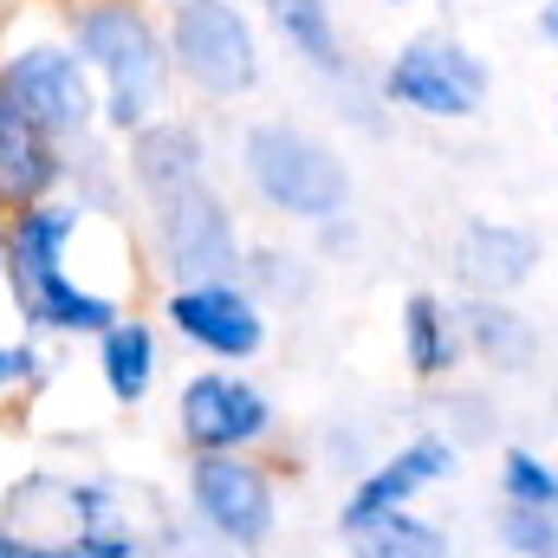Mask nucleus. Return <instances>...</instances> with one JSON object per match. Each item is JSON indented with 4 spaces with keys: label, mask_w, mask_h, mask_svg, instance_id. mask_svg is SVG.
<instances>
[{
    "label": "nucleus",
    "mask_w": 558,
    "mask_h": 558,
    "mask_svg": "<svg viewBox=\"0 0 558 558\" xmlns=\"http://www.w3.org/2000/svg\"><path fill=\"white\" fill-rule=\"evenodd\" d=\"M59 33L92 65V78L105 92V131L111 137L131 143L156 118H169L162 98H169L175 59H169V20H156L149 0H85V7H65Z\"/></svg>",
    "instance_id": "1"
},
{
    "label": "nucleus",
    "mask_w": 558,
    "mask_h": 558,
    "mask_svg": "<svg viewBox=\"0 0 558 558\" xmlns=\"http://www.w3.org/2000/svg\"><path fill=\"white\" fill-rule=\"evenodd\" d=\"M0 105H13L59 149H78V143H92V131H105V92H98L92 65L78 59V46L65 33H26V39L7 46Z\"/></svg>",
    "instance_id": "2"
},
{
    "label": "nucleus",
    "mask_w": 558,
    "mask_h": 558,
    "mask_svg": "<svg viewBox=\"0 0 558 558\" xmlns=\"http://www.w3.org/2000/svg\"><path fill=\"white\" fill-rule=\"evenodd\" d=\"M241 175L247 189L274 208V215H292V221H338L351 208V169L331 143L305 124H286V118H260L247 124L241 137Z\"/></svg>",
    "instance_id": "3"
},
{
    "label": "nucleus",
    "mask_w": 558,
    "mask_h": 558,
    "mask_svg": "<svg viewBox=\"0 0 558 558\" xmlns=\"http://www.w3.org/2000/svg\"><path fill=\"white\" fill-rule=\"evenodd\" d=\"M169 20V59L175 78L208 98V105H234L254 98L267 78V52H260V26L247 13V0H182Z\"/></svg>",
    "instance_id": "4"
},
{
    "label": "nucleus",
    "mask_w": 558,
    "mask_h": 558,
    "mask_svg": "<svg viewBox=\"0 0 558 558\" xmlns=\"http://www.w3.org/2000/svg\"><path fill=\"white\" fill-rule=\"evenodd\" d=\"M487 92H494V65L441 26L410 33L390 52V65L377 72V98L422 124H468V118H481Z\"/></svg>",
    "instance_id": "5"
},
{
    "label": "nucleus",
    "mask_w": 558,
    "mask_h": 558,
    "mask_svg": "<svg viewBox=\"0 0 558 558\" xmlns=\"http://www.w3.org/2000/svg\"><path fill=\"white\" fill-rule=\"evenodd\" d=\"M149 254L169 274V286H215V279L247 274V247L234 234V215L208 182L149 202Z\"/></svg>",
    "instance_id": "6"
},
{
    "label": "nucleus",
    "mask_w": 558,
    "mask_h": 558,
    "mask_svg": "<svg viewBox=\"0 0 558 558\" xmlns=\"http://www.w3.org/2000/svg\"><path fill=\"white\" fill-rule=\"evenodd\" d=\"M162 318L182 344L208 351V357H260L267 351V305L241 286V279H215V286H169L162 292Z\"/></svg>",
    "instance_id": "7"
},
{
    "label": "nucleus",
    "mask_w": 558,
    "mask_h": 558,
    "mask_svg": "<svg viewBox=\"0 0 558 558\" xmlns=\"http://www.w3.org/2000/svg\"><path fill=\"white\" fill-rule=\"evenodd\" d=\"M175 422H182V435H189L202 454H241L247 441H260V435L274 428V410H267V397H260L247 377L202 371V377L182 384Z\"/></svg>",
    "instance_id": "8"
},
{
    "label": "nucleus",
    "mask_w": 558,
    "mask_h": 558,
    "mask_svg": "<svg viewBox=\"0 0 558 558\" xmlns=\"http://www.w3.org/2000/svg\"><path fill=\"white\" fill-rule=\"evenodd\" d=\"M195 507L228 546H260L274 533V487L254 461L241 454H202L195 461Z\"/></svg>",
    "instance_id": "9"
},
{
    "label": "nucleus",
    "mask_w": 558,
    "mask_h": 558,
    "mask_svg": "<svg viewBox=\"0 0 558 558\" xmlns=\"http://www.w3.org/2000/svg\"><path fill=\"white\" fill-rule=\"evenodd\" d=\"M539 267V234L513 228V221H468L454 234V279L474 299H507L520 292Z\"/></svg>",
    "instance_id": "10"
},
{
    "label": "nucleus",
    "mask_w": 558,
    "mask_h": 558,
    "mask_svg": "<svg viewBox=\"0 0 558 558\" xmlns=\"http://www.w3.org/2000/svg\"><path fill=\"white\" fill-rule=\"evenodd\" d=\"M124 175L137 182L149 202L195 189V182L208 175V137H202V124H189V118H156L149 131L131 137V149H124Z\"/></svg>",
    "instance_id": "11"
},
{
    "label": "nucleus",
    "mask_w": 558,
    "mask_h": 558,
    "mask_svg": "<svg viewBox=\"0 0 558 558\" xmlns=\"http://www.w3.org/2000/svg\"><path fill=\"white\" fill-rule=\"evenodd\" d=\"M65 175H72V149H59L46 131H33L13 105H0V195H7V208L20 215V208L52 202V189Z\"/></svg>",
    "instance_id": "12"
},
{
    "label": "nucleus",
    "mask_w": 558,
    "mask_h": 558,
    "mask_svg": "<svg viewBox=\"0 0 558 558\" xmlns=\"http://www.w3.org/2000/svg\"><path fill=\"white\" fill-rule=\"evenodd\" d=\"M441 474H454V441H448V435H416L410 448H397L384 468H371V474L357 481V494L344 500V526L377 520V513H397L410 494L435 487Z\"/></svg>",
    "instance_id": "13"
},
{
    "label": "nucleus",
    "mask_w": 558,
    "mask_h": 558,
    "mask_svg": "<svg viewBox=\"0 0 558 558\" xmlns=\"http://www.w3.org/2000/svg\"><path fill=\"white\" fill-rule=\"evenodd\" d=\"M260 7H267V26L286 39V52H299L318 78H338V85H351V78H357V65H351V52H344V33H338L331 0H260Z\"/></svg>",
    "instance_id": "14"
},
{
    "label": "nucleus",
    "mask_w": 558,
    "mask_h": 558,
    "mask_svg": "<svg viewBox=\"0 0 558 558\" xmlns=\"http://www.w3.org/2000/svg\"><path fill=\"white\" fill-rule=\"evenodd\" d=\"M461 344H468L461 312L441 305V292H410L403 299V357H410V371H416L422 384L441 377V371H454Z\"/></svg>",
    "instance_id": "15"
},
{
    "label": "nucleus",
    "mask_w": 558,
    "mask_h": 558,
    "mask_svg": "<svg viewBox=\"0 0 558 558\" xmlns=\"http://www.w3.org/2000/svg\"><path fill=\"white\" fill-rule=\"evenodd\" d=\"M461 331H468V344H474L494 371H526V364H533V351H539L533 325H526L507 299H468Z\"/></svg>",
    "instance_id": "16"
},
{
    "label": "nucleus",
    "mask_w": 558,
    "mask_h": 558,
    "mask_svg": "<svg viewBox=\"0 0 558 558\" xmlns=\"http://www.w3.org/2000/svg\"><path fill=\"white\" fill-rule=\"evenodd\" d=\"M344 546H351V558H448V533L397 507V513L344 526Z\"/></svg>",
    "instance_id": "17"
},
{
    "label": "nucleus",
    "mask_w": 558,
    "mask_h": 558,
    "mask_svg": "<svg viewBox=\"0 0 558 558\" xmlns=\"http://www.w3.org/2000/svg\"><path fill=\"white\" fill-rule=\"evenodd\" d=\"M98 357H105V390L118 403H143L149 384H156V331L143 318H124L98 338Z\"/></svg>",
    "instance_id": "18"
},
{
    "label": "nucleus",
    "mask_w": 558,
    "mask_h": 558,
    "mask_svg": "<svg viewBox=\"0 0 558 558\" xmlns=\"http://www.w3.org/2000/svg\"><path fill=\"white\" fill-rule=\"evenodd\" d=\"M500 546L520 558H558V507H513L500 513Z\"/></svg>",
    "instance_id": "19"
},
{
    "label": "nucleus",
    "mask_w": 558,
    "mask_h": 558,
    "mask_svg": "<svg viewBox=\"0 0 558 558\" xmlns=\"http://www.w3.org/2000/svg\"><path fill=\"white\" fill-rule=\"evenodd\" d=\"M241 286L267 305V299H299V292H305V274H299V260H292V254H279V247H254Z\"/></svg>",
    "instance_id": "20"
},
{
    "label": "nucleus",
    "mask_w": 558,
    "mask_h": 558,
    "mask_svg": "<svg viewBox=\"0 0 558 558\" xmlns=\"http://www.w3.org/2000/svg\"><path fill=\"white\" fill-rule=\"evenodd\" d=\"M507 500L513 507H558V468L526 448H507Z\"/></svg>",
    "instance_id": "21"
},
{
    "label": "nucleus",
    "mask_w": 558,
    "mask_h": 558,
    "mask_svg": "<svg viewBox=\"0 0 558 558\" xmlns=\"http://www.w3.org/2000/svg\"><path fill=\"white\" fill-rule=\"evenodd\" d=\"M33 377H39V344H20V338H13V344L0 351V384L20 390V384H33Z\"/></svg>",
    "instance_id": "22"
},
{
    "label": "nucleus",
    "mask_w": 558,
    "mask_h": 558,
    "mask_svg": "<svg viewBox=\"0 0 558 558\" xmlns=\"http://www.w3.org/2000/svg\"><path fill=\"white\" fill-rule=\"evenodd\" d=\"M0 558H85L78 546H52V553H39V546H20L13 533H7V546H0Z\"/></svg>",
    "instance_id": "23"
},
{
    "label": "nucleus",
    "mask_w": 558,
    "mask_h": 558,
    "mask_svg": "<svg viewBox=\"0 0 558 558\" xmlns=\"http://www.w3.org/2000/svg\"><path fill=\"white\" fill-rule=\"evenodd\" d=\"M533 33L558 52V0H539V7H533Z\"/></svg>",
    "instance_id": "24"
},
{
    "label": "nucleus",
    "mask_w": 558,
    "mask_h": 558,
    "mask_svg": "<svg viewBox=\"0 0 558 558\" xmlns=\"http://www.w3.org/2000/svg\"><path fill=\"white\" fill-rule=\"evenodd\" d=\"M318 241H325V247H351V241H357V228H351V215H338V221H325V228H318Z\"/></svg>",
    "instance_id": "25"
},
{
    "label": "nucleus",
    "mask_w": 558,
    "mask_h": 558,
    "mask_svg": "<svg viewBox=\"0 0 558 558\" xmlns=\"http://www.w3.org/2000/svg\"><path fill=\"white\" fill-rule=\"evenodd\" d=\"M149 7H162V13H175V7H182V0H149Z\"/></svg>",
    "instance_id": "26"
},
{
    "label": "nucleus",
    "mask_w": 558,
    "mask_h": 558,
    "mask_svg": "<svg viewBox=\"0 0 558 558\" xmlns=\"http://www.w3.org/2000/svg\"><path fill=\"white\" fill-rule=\"evenodd\" d=\"M46 7H59V13H65V7H85V0H46Z\"/></svg>",
    "instance_id": "27"
},
{
    "label": "nucleus",
    "mask_w": 558,
    "mask_h": 558,
    "mask_svg": "<svg viewBox=\"0 0 558 558\" xmlns=\"http://www.w3.org/2000/svg\"><path fill=\"white\" fill-rule=\"evenodd\" d=\"M494 7H533V0H494Z\"/></svg>",
    "instance_id": "28"
},
{
    "label": "nucleus",
    "mask_w": 558,
    "mask_h": 558,
    "mask_svg": "<svg viewBox=\"0 0 558 558\" xmlns=\"http://www.w3.org/2000/svg\"><path fill=\"white\" fill-rule=\"evenodd\" d=\"M384 7H422V0H384Z\"/></svg>",
    "instance_id": "29"
},
{
    "label": "nucleus",
    "mask_w": 558,
    "mask_h": 558,
    "mask_svg": "<svg viewBox=\"0 0 558 558\" xmlns=\"http://www.w3.org/2000/svg\"><path fill=\"white\" fill-rule=\"evenodd\" d=\"M553 124H558V92H553Z\"/></svg>",
    "instance_id": "30"
}]
</instances>
